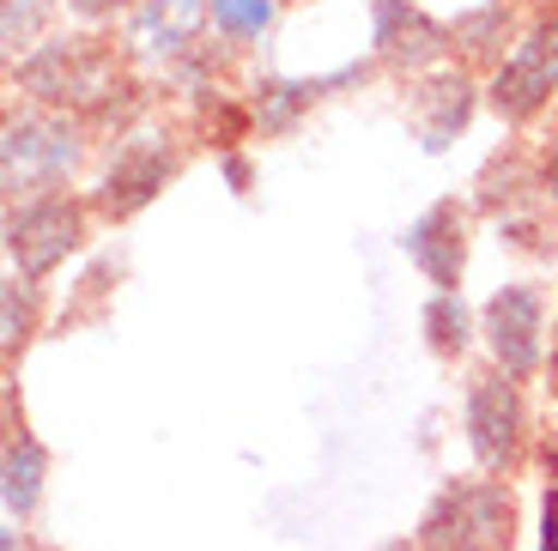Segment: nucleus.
<instances>
[{
	"label": "nucleus",
	"mask_w": 558,
	"mask_h": 551,
	"mask_svg": "<svg viewBox=\"0 0 558 551\" xmlns=\"http://www.w3.org/2000/svg\"><path fill=\"white\" fill-rule=\"evenodd\" d=\"M19 85L43 110H73V115H116V91H128V79L116 73L110 49L98 37H61L31 49L19 61Z\"/></svg>",
	"instance_id": "f257e3e1"
},
{
	"label": "nucleus",
	"mask_w": 558,
	"mask_h": 551,
	"mask_svg": "<svg viewBox=\"0 0 558 551\" xmlns=\"http://www.w3.org/2000/svg\"><path fill=\"white\" fill-rule=\"evenodd\" d=\"M510 527L517 503L498 479H449L418 515V551H498Z\"/></svg>",
	"instance_id": "f03ea898"
},
{
	"label": "nucleus",
	"mask_w": 558,
	"mask_h": 551,
	"mask_svg": "<svg viewBox=\"0 0 558 551\" xmlns=\"http://www.w3.org/2000/svg\"><path fill=\"white\" fill-rule=\"evenodd\" d=\"M80 152H85V139L68 115H56V110L13 115L7 139H0V182L13 194V207L19 200H37V194H56V182L73 176Z\"/></svg>",
	"instance_id": "7ed1b4c3"
},
{
	"label": "nucleus",
	"mask_w": 558,
	"mask_h": 551,
	"mask_svg": "<svg viewBox=\"0 0 558 551\" xmlns=\"http://www.w3.org/2000/svg\"><path fill=\"white\" fill-rule=\"evenodd\" d=\"M85 243V207L68 194H37L7 212V261L19 279H43Z\"/></svg>",
	"instance_id": "20e7f679"
},
{
	"label": "nucleus",
	"mask_w": 558,
	"mask_h": 551,
	"mask_svg": "<svg viewBox=\"0 0 558 551\" xmlns=\"http://www.w3.org/2000/svg\"><path fill=\"white\" fill-rule=\"evenodd\" d=\"M461 425H468V449L486 473H510L522 455V394L504 370H480L461 400Z\"/></svg>",
	"instance_id": "39448f33"
},
{
	"label": "nucleus",
	"mask_w": 558,
	"mask_h": 551,
	"mask_svg": "<svg viewBox=\"0 0 558 551\" xmlns=\"http://www.w3.org/2000/svg\"><path fill=\"white\" fill-rule=\"evenodd\" d=\"M553 91H558V19H541L492 73V110L504 122H534L553 103Z\"/></svg>",
	"instance_id": "423d86ee"
},
{
	"label": "nucleus",
	"mask_w": 558,
	"mask_h": 551,
	"mask_svg": "<svg viewBox=\"0 0 558 551\" xmlns=\"http://www.w3.org/2000/svg\"><path fill=\"white\" fill-rule=\"evenodd\" d=\"M492 358L510 382H529L541 370V291L534 285H498L486 297V316H480Z\"/></svg>",
	"instance_id": "0eeeda50"
},
{
	"label": "nucleus",
	"mask_w": 558,
	"mask_h": 551,
	"mask_svg": "<svg viewBox=\"0 0 558 551\" xmlns=\"http://www.w3.org/2000/svg\"><path fill=\"white\" fill-rule=\"evenodd\" d=\"M170 176H177V152H170L165 139H153V134H134L122 152H116V164L104 170L92 207H98L104 219H134V212L146 207Z\"/></svg>",
	"instance_id": "6e6552de"
},
{
	"label": "nucleus",
	"mask_w": 558,
	"mask_h": 551,
	"mask_svg": "<svg viewBox=\"0 0 558 551\" xmlns=\"http://www.w3.org/2000/svg\"><path fill=\"white\" fill-rule=\"evenodd\" d=\"M401 255L432 279L437 291H461V267H468V212H461L456 200H432V207L401 231Z\"/></svg>",
	"instance_id": "1a4fd4ad"
},
{
	"label": "nucleus",
	"mask_w": 558,
	"mask_h": 551,
	"mask_svg": "<svg viewBox=\"0 0 558 551\" xmlns=\"http://www.w3.org/2000/svg\"><path fill=\"white\" fill-rule=\"evenodd\" d=\"M371 42L395 68H432L449 49V25H437L413 0H371Z\"/></svg>",
	"instance_id": "9d476101"
},
{
	"label": "nucleus",
	"mask_w": 558,
	"mask_h": 551,
	"mask_svg": "<svg viewBox=\"0 0 558 551\" xmlns=\"http://www.w3.org/2000/svg\"><path fill=\"white\" fill-rule=\"evenodd\" d=\"M207 0H140L128 19V49L140 61H182L207 25Z\"/></svg>",
	"instance_id": "9b49d317"
},
{
	"label": "nucleus",
	"mask_w": 558,
	"mask_h": 551,
	"mask_svg": "<svg viewBox=\"0 0 558 551\" xmlns=\"http://www.w3.org/2000/svg\"><path fill=\"white\" fill-rule=\"evenodd\" d=\"M468 115H474V85L461 73H437V79H425L413 91V127L425 152H444L449 139L468 127Z\"/></svg>",
	"instance_id": "f8f14e48"
},
{
	"label": "nucleus",
	"mask_w": 558,
	"mask_h": 551,
	"mask_svg": "<svg viewBox=\"0 0 558 551\" xmlns=\"http://www.w3.org/2000/svg\"><path fill=\"white\" fill-rule=\"evenodd\" d=\"M37 497H43V449H37V437L19 430V437L7 442V461H0V503H7V522H25V515L37 510Z\"/></svg>",
	"instance_id": "ddd939ff"
},
{
	"label": "nucleus",
	"mask_w": 558,
	"mask_h": 551,
	"mask_svg": "<svg viewBox=\"0 0 558 551\" xmlns=\"http://www.w3.org/2000/svg\"><path fill=\"white\" fill-rule=\"evenodd\" d=\"M418 328H425V345H432L437 358H456L461 345L474 340V316H468V304H461V291H432Z\"/></svg>",
	"instance_id": "4468645a"
},
{
	"label": "nucleus",
	"mask_w": 558,
	"mask_h": 551,
	"mask_svg": "<svg viewBox=\"0 0 558 551\" xmlns=\"http://www.w3.org/2000/svg\"><path fill=\"white\" fill-rule=\"evenodd\" d=\"M322 85L328 79H267L262 91H255V122H262L267 134H286V127L298 122V110H310L322 97Z\"/></svg>",
	"instance_id": "2eb2a0df"
},
{
	"label": "nucleus",
	"mask_w": 558,
	"mask_h": 551,
	"mask_svg": "<svg viewBox=\"0 0 558 551\" xmlns=\"http://www.w3.org/2000/svg\"><path fill=\"white\" fill-rule=\"evenodd\" d=\"M31 328H37V285L13 273L7 285H0V333H7V358L25 352Z\"/></svg>",
	"instance_id": "dca6fc26"
},
{
	"label": "nucleus",
	"mask_w": 558,
	"mask_h": 551,
	"mask_svg": "<svg viewBox=\"0 0 558 551\" xmlns=\"http://www.w3.org/2000/svg\"><path fill=\"white\" fill-rule=\"evenodd\" d=\"M504 30H510V0H486V7H474L449 25V42H461L468 56H486L492 42H504Z\"/></svg>",
	"instance_id": "f3484780"
},
{
	"label": "nucleus",
	"mask_w": 558,
	"mask_h": 551,
	"mask_svg": "<svg viewBox=\"0 0 558 551\" xmlns=\"http://www.w3.org/2000/svg\"><path fill=\"white\" fill-rule=\"evenodd\" d=\"M207 7L225 37H262L274 25V0H207Z\"/></svg>",
	"instance_id": "a211bd4d"
},
{
	"label": "nucleus",
	"mask_w": 558,
	"mask_h": 551,
	"mask_svg": "<svg viewBox=\"0 0 558 551\" xmlns=\"http://www.w3.org/2000/svg\"><path fill=\"white\" fill-rule=\"evenodd\" d=\"M43 19H49V0H7V25H0V30H7V42L19 49V42L37 37Z\"/></svg>",
	"instance_id": "6ab92c4d"
},
{
	"label": "nucleus",
	"mask_w": 558,
	"mask_h": 551,
	"mask_svg": "<svg viewBox=\"0 0 558 551\" xmlns=\"http://www.w3.org/2000/svg\"><path fill=\"white\" fill-rule=\"evenodd\" d=\"M68 7H73L80 19H110V13H122L128 0H68Z\"/></svg>",
	"instance_id": "aec40b11"
},
{
	"label": "nucleus",
	"mask_w": 558,
	"mask_h": 551,
	"mask_svg": "<svg viewBox=\"0 0 558 551\" xmlns=\"http://www.w3.org/2000/svg\"><path fill=\"white\" fill-rule=\"evenodd\" d=\"M541 188H546V194H553V200H558V146H553V152L541 158Z\"/></svg>",
	"instance_id": "412c9836"
},
{
	"label": "nucleus",
	"mask_w": 558,
	"mask_h": 551,
	"mask_svg": "<svg viewBox=\"0 0 558 551\" xmlns=\"http://www.w3.org/2000/svg\"><path fill=\"white\" fill-rule=\"evenodd\" d=\"M377 551H418V539H383Z\"/></svg>",
	"instance_id": "4be33fe9"
},
{
	"label": "nucleus",
	"mask_w": 558,
	"mask_h": 551,
	"mask_svg": "<svg viewBox=\"0 0 558 551\" xmlns=\"http://www.w3.org/2000/svg\"><path fill=\"white\" fill-rule=\"evenodd\" d=\"M546 7H553V0H546Z\"/></svg>",
	"instance_id": "5701e85b"
}]
</instances>
